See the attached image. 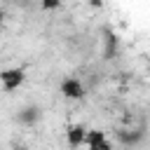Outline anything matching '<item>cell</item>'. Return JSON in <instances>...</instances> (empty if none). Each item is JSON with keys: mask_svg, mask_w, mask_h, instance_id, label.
<instances>
[{"mask_svg": "<svg viewBox=\"0 0 150 150\" xmlns=\"http://www.w3.org/2000/svg\"><path fill=\"white\" fill-rule=\"evenodd\" d=\"M115 138H117L127 150H134L138 143H143L145 131H143V127H122V129L115 131Z\"/></svg>", "mask_w": 150, "mask_h": 150, "instance_id": "1", "label": "cell"}, {"mask_svg": "<svg viewBox=\"0 0 150 150\" xmlns=\"http://www.w3.org/2000/svg\"><path fill=\"white\" fill-rule=\"evenodd\" d=\"M59 89H61V94H63L66 98H73V101L84 98V84H82V80H77V77H63Z\"/></svg>", "mask_w": 150, "mask_h": 150, "instance_id": "2", "label": "cell"}, {"mask_svg": "<svg viewBox=\"0 0 150 150\" xmlns=\"http://www.w3.org/2000/svg\"><path fill=\"white\" fill-rule=\"evenodd\" d=\"M40 117H42V108L35 105V103H28V105L19 108V112H16V122L23 124V127H33V124H38Z\"/></svg>", "mask_w": 150, "mask_h": 150, "instance_id": "3", "label": "cell"}, {"mask_svg": "<svg viewBox=\"0 0 150 150\" xmlns=\"http://www.w3.org/2000/svg\"><path fill=\"white\" fill-rule=\"evenodd\" d=\"M117 52H120V38H117V33L110 30V28H103V59L110 61V59L117 56Z\"/></svg>", "mask_w": 150, "mask_h": 150, "instance_id": "4", "label": "cell"}, {"mask_svg": "<svg viewBox=\"0 0 150 150\" xmlns=\"http://www.w3.org/2000/svg\"><path fill=\"white\" fill-rule=\"evenodd\" d=\"M21 82H23V70H21V68H7V70L2 73V87H5L7 91L19 89Z\"/></svg>", "mask_w": 150, "mask_h": 150, "instance_id": "5", "label": "cell"}, {"mask_svg": "<svg viewBox=\"0 0 150 150\" xmlns=\"http://www.w3.org/2000/svg\"><path fill=\"white\" fill-rule=\"evenodd\" d=\"M87 129H84V124H70L68 127V131H66V141H68V145L70 148H77L82 141H87Z\"/></svg>", "mask_w": 150, "mask_h": 150, "instance_id": "6", "label": "cell"}, {"mask_svg": "<svg viewBox=\"0 0 150 150\" xmlns=\"http://www.w3.org/2000/svg\"><path fill=\"white\" fill-rule=\"evenodd\" d=\"M87 143H89V150H110V143L105 141V134L94 129L87 134Z\"/></svg>", "mask_w": 150, "mask_h": 150, "instance_id": "7", "label": "cell"}, {"mask_svg": "<svg viewBox=\"0 0 150 150\" xmlns=\"http://www.w3.org/2000/svg\"><path fill=\"white\" fill-rule=\"evenodd\" d=\"M40 5H42V9H56L61 5V0H40Z\"/></svg>", "mask_w": 150, "mask_h": 150, "instance_id": "8", "label": "cell"}, {"mask_svg": "<svg viewBox=\"0 0 150 150\" xmlns=\"http://www.w3.org/2000/svg\"><path fill=\"white\" fill-rule=\"evenodd\" d=\"M87 2H89L91 7H101V5H103V0H87Z\"/></svg>", "mask_w": 150, "mask_h": 150, "instance_id": "9", "label": "cell"}, {"mask_svg": "<svg viewBox=\"0 0 150 150\" xmlns=\"http://www.w3.org/2000/svg\"><path fill=\"white\" fill-rule=\"evenodd\" d=\"M14 2H19V5H28L30 0H14Z\"/></svg>", "mask_w": 150, "mask_h": 150, "instance_id": "10", "label": "cell"}]
</instances>
